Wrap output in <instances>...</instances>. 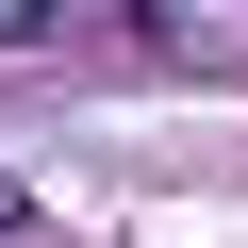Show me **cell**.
<instances>
[{"instance_id":"1","label":"cell","mask_w":248,"mask_h":248,"mask_svg":"<svg viewBox=\"0 0 248 248\" xmlns=\"http://www.w3.org/2000/svg\"><path fill=\"white\" fill-rule=\"evenodd\" d=\"M50 17H66V0H0V33H50Z\"/></svg>"}]
</instances>
